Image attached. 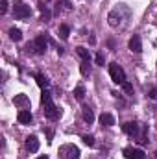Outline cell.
I'll return each mask as SVG.
<instances>
[{
	"mask_svg": "<svg viewBox=\"0 0 157 159\" xmlns=\"http://www.w3.org/2000/svg\"><path fill=\"white\" fill-rule=\"evenodd\" d=\"M100 124L102 126H113L115 124V117L109 115V113H102L100 115Z\"/></svg>",
	"mask_w": 157,
	"mask_h": 159,
	"instance_id": "4fadbf2b",
	"label": "cell"
},
{
	"mask_svg": "<svg viewBox=\"0 0 157 159\" xmlns=\"http://www.w3.org/2000/svg\"><path fill=\"white\" fill-rule=\"evenodd\" d=\"M13 15H15V19H28L32 15V9L22 0H15V4H13Z\"/></svg>",
	"mask_w": 157,
	"mask_h": 159,
	"instance_id": "3957f363",
	"label": "cell"
},
{
	"mask_svg": "<svg viewBox=\"0 0 157 159\" xmlns=\"http://www.w3.org/2000/svg\"><path fill=\"white\" fill-rule=\"evenodd\" d=\"M7 11V0H0V13L4 15Z\"/></svg>",
	"mask_w": 157,
	"mask_h": 159,
	"instance_id": "7402d4cb",
	"label": "cell"
},
{
	"mask_svg": "<svg viewBox=\"0 0 157 159\" xmlns=\"http://www.w3.org/2000/svg\"><path fill=\"white\" fill-rule=\"evenodd\" d=\"M128 44H129V50L131 52H135V54H141L142 52V43H141V37L139 35H133Z\"/></svg>",
	"mask_w": 157,
	"mask_h": 159,
	"instance_id": "30bf717a",
	"label": "cell"
},
{
	"mask_svg": "<svg viewBox=\"0 0 157 159\" xmlns=\"http://www.w3.org/2000/svg\"><path fill=\"white\" fill-rule=\"evenodd\" d=\"M79 156H81L79 148L72 143H67V144L59 146V150H57V157L59 159H79Z\"/></svg>",
	"mask_w": 157,
	"mask_h": 159,
	"instance_id": "7a4b0ae2",
	"label": "cell"
},
{
	"mask_svg": "<svg viewBox=\"0 0 157 159\" xmlns=\"http://www.w3.org/2000/svg\"><path fill=\"white\" fill-rule=\"evenodd\" d=\"M46 48H48V34H41L34 41V50L35 54H44Z\"/></svg>",
	"mask_w": 157,
	"mask_h": 159,
	"instance_id": "5b68a950",
	"label": "cell"
},
{
	"mask_svg": "<svg viewBox=\"0 0 157 159\" xmlns=\"http://www.w3.org/2000/svg\"><path fill=\"white\" fill-rule=\"evenodd\" d=\"M59 4H63V7H65L67 11H70V9H72V4H70L69 0H59Z\"/></svg>",
	"mask_w": 157,
	"mask_h": 159,
	"instance_id": "603a6c76",
	"label": "cell"
},
{
	"mask_svg": "<svg viewBox=\"0 0 157 159\" xmlns=\"http://www.w3.org/2000/svg\"><path fill=\"white\" fill-rule=\"evenodd\" d=\"M122 128H124V131H126L128 135H131L133 139H137V137H139V133H141V131H139V124H137V122H126Z\"/></svg>",
	"mask_w": 157,
	"mask_h": 159,
	"instance_id": "ba28073f",
	"label": "cell"
},
{
	"mask_svg": "<svg viewBox=\"0 0 157 159\" xmlns=\"http://www.w3.org/2000/svg\"><path fill=\"white\" fill-rule=\"evenodd\" d=\"M9 37H11V41L19 43V41L22 39V32H20L19 28H11V30H9Z\"/></svg>",
	"mask_w": 157,
	"mask_h": 159,
	"instance_id": "9a60e30c",
	"label": "cell"
},
{
	"mask_svg": "<svg viewBox=\"0 0 157 159\" xmlns=\"http://www.w3.org/2000/svg\"><path fill=\"white\" fill-rule=\"evenodd\" d=\"M17 120L20 122V124H30L34 117H32V113H30V109H20L19 111V115H17Z\"/></svg>",
	"mask_w": 157,
	"mask_h": 159,
	"instance_id": "8fae6325",
	"label": "cell"
},
{
	"mask_svg": "<svg viewBox=\"0 0 157 159\" xmlns=\"http://www.w3.org/2000/svg\"><path fill=\"white\" fill-rule=\"evenodd\" d=\"M81 117H83V120L87 122V124H92V120H94V113H92V109L91 107H83V111H81Z\"/></svg>",
	"mask_w": 157,
	"mask_h": 159,
	"instance_id": "7c38bea8",
	"label": "cell"
},
{
	"mask_svg": "<svg viewBox=\"0 0 157 159\" xmlns=\"http://www.w3.org/2000/svg\"><path fill=\"white\" fill-rule=\"evenodd\" d=\"M148 96H150L152 100H157V87H154V89H152V91L148 93Z\"/></svg>",
	"mask_w": 157,
	"mask_h": 159,
	"instance_id": "cb8c5ba5",
	"label": "cell"
},
{
	"mask_svg": "<svg viewBox=\"0 0 157 159\" xmlns=\"http://www.w3.org/2000/svg\"><path fill=\"white\" fill-rule=\"evenodd\" d=\"M41 104H43V113L48 120H57L61 117V109L52 102V93L48 89H43L41 93Z\"/></svg>",
	"mask_w": 157,
	"mask_h": 159,
	"instance_id": "6da1fadb",
	"label": "cell"
},
{
	"mask_svg": "<svg viewBox=\"0 0 157 159\" xmlns=\"http://www.w3.org/2000/svg\"><path fill=\"white\" fill-rule=\"evenodd\" d=\"M96 63L104 67V54H96Z\"/></svg>",
	"mask_w": 157,
	"mask_h": 159,
	"instance_id": "d4e9b609",
	"label": "cell"
},
{
	"mask_svg": "<svg viewBox=\"0 0 157 159\" xmlns=\"http://www.w3.org/2000/svg\"><path fill=\"white\" fill-rule=\"evenodd\" d=\"M109 76H111V80H113L115 83H118V85H122V83L126 81V72H124V69H122L118 63H111V65H109Z\"/></svg>",
	"mask_w": 157,
	"mask_h": 159,
	"instance_id": "277c9868",
	"label": "cell"
},
{
	"mask_svg": "<svg viewBox=\"0 0 157 159\" xmlns=\"http://www.w3.org/2000/svg\"><path fill=\"white\" fill-rule=\"evenodd\" d=\"M122 89H124V91H126L128 94H133V85H131V83H129L128 80H126V81L122 83Z\"/></svg>",
	"mask_w": 157,
	"mask_h": 159,
	"instance_id": "44dd1931",
	"label": "cell"
},
{
	"mask_svg": "<svg viewBox=\"0 0 157 159\" xmlns=\"http://www.w3.org/2000/svg\"><path fill=\"white\" fill-rule=\"evenodd\" d=\"M74 96H76L78 100H83V98H85V87H83V85H78V87L74 89Z\"/></svg>",
	"mask_w": 157,
	"mask_h": 159,
	"instance_id": "d6986e66",
	"label": "cell"
},
{
	"mask_svg": "<svg viewBox=\"0 0 157 159\" xmlns=\"http://www.w3.org/2000/svg\"><path fill=\"white\" fill-rule=\"evenodd\" d=\"M34 78L37 80V85H39L41 89H46V87H48V83H50V81L46 80V76H44V74H39V72H35V74H34Z\"/></svg>",
	"mask_w": 157,
	"mask_h": 159,
	"instance_id": "5bb4252c",
	"label": "cell"
},
{
	"mask_svg": "<svg viewBox=\"0 0 157 159\" xmlns=\"http://www.w3.org/2000/svg\"><path fill=\"white\" fill-rule=\"evenodd\" d=\"M13 104H15L17 107H20V109H28V107H30V98H28L26 94H15Z\"/></svg>",
	"mask_w": 157,
	"mask_h": 159,
	"instance_id": "52a82bcc",
	"label": "cell"
},
{
	"mask_svg": "<svg viewBox=\"0 0 157 159\" xmlns=\"http://www.w3.org/2000/svg\"><path fill=\"white\" fill-rule=\"evenodd\" d=\"M79 70H81L83 76H89V74H91V61H83L81 67H79Z\"/></svg>",
	"mask_w": 157,
	"mask_h": 159,
	"instance_id": "ac0fdd59",
	"label": "cell"
},
{
	"mask_svg": "<svg viewBox=\"0 0 157 159\" xmlns=\"http://www.w3.org/2000/svg\"><path fill=\"white\" fill-rule=\"evenodd\" d=\"M37 159H48V156H41V157H37Z\"/></svg>",
	"mask_w": 157,
	"mask_h": 159,
	"instance_id": "4316f807",
	"label": "cell"
},
{
	"mask_svg": "<svg viewBox=\"0 0 157 159\" xmlns=\"http://www.w3.org/2000/svg\"><path fill=\"white\" fill-rule=\"evenodd\" d=\"M155 159H157V152H155Z\"/></svg>",
	"mask_w": 157,
	"mask_h": 159,
	"instance_id": "83f0119b",
	"label": "cell"
},
{
	"mask_svg": "<svg viewBox=\"0 0 157 159\" xmlns=\"http://www.w3.org/2000/svg\"><path fill=\"white\" fill-rule=\"evenodd\" d=\"M76 52L79 54V57H81L83 61H91V54H89V50H87V48H83V46H78V48H76Z\"/></svg>",
	"mask_w": 157,
	"mask_h": 159,
	"instance_id": "2e32d148",
	"label": "cell"
},
{
	"mask_svg": "<svg viewBox=\"0 0 157 159\" xmlns=\"http://www.w3.org/2000/svg\"><path fill=\"white\" fill-rule=\"evenodd\" d=\"M59 35H61V39H69V35H70V28H69L67 24H61V26H59Z\"/></svg>",
	"mask_w": 157,
	"mask_h": 159,
	"instance_id": "e0dca14e",
	"label": "cell"
},
{
	"mask_svg": "<svg viewBox=\"0 0 157 159\" xmlns=\"http://www.w3.org/2000/svg\"><path fill=\"white\" fill-rule=\"evenodd\" d=\"M124 157L126 159H146V154L141 150V148H124Z\"/></svg>",
	"mask_w": 157,
	"mask_h": 159,
	"instance_id": "8992f818",
	"label": "cell"
},
{
	"mask_svg": "<svg viewBox=\"0 0 157 159\" xmlns=\"http://www.w3.org/2000/svg\"><path fill=\"white\" fill-rule=\"evenodd\" d=\"M26 150H28L30 154H35V152L39 150V139H37L35 135L26 137Z\"/></svg>",
	"mask_w": 157,
	"mask_h": 159,
	"instance_id": "9c48e42d",
	"label": "cell"
},
{
	"mask_svg": "<svg viewBox=\"0 0 157 159\" xmlns=\"http://www.w3.org/2000/svg\"><path fill=\"white\" fill-rule=\"evenodd\" d=\"M46 135H48V143H50V141H52V135H54L52 129H46Z\"/></svg>",
	"mask_w": 157,
	"mask_h": 159,
	"instance_id": "484cf974",
	"label": "cell"
},
{
	"mask_svg": "<svg viewBox=\"0 0 157 159\" xmlns=\"http://www.w3.org/2000/svg\"><path fill=\"white\" fill-rule=\"evenodd\" d=\"M81 141H83L87 146H94V137H92V135H83Z\"/></svg>",
	"mask_w": 157,
	"mask_h": 159,
	"instance_id": "ffe728a7",
	"label": "cell"
}]
</instances>
